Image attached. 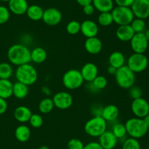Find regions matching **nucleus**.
<instances>
[{
	"label": "nucleus",
	"mask_w": 149,
	"mask_h": 149,
	"mask_svg": "<svg viewBox=\"0 0 149 149\" xmlns=\"http://www.w3.org/2000/svg\"><path fill=\"white\" fill-rule=\"evenodd\" d=\"M7 55L10 64L17 67L31 62V51L23 44H15L10 46Z\"/></svg>",
	"instance_id": "f257e3e1"
},
{
	"label": "nucleus",
	"mask_w": 149,
	"mask_h": 149,
	"mask_svg": "<svg viewBox=\"0 0 149 149\" xmlns=\"http://www.w3.org/2000/svg\"><path fill=\"white\" fill-rule=\"evenodd\" d=\"M17 81L29 86L34 84L38 79V72L34 67L30 63L17 67L15 70Z\"/></svg>",
	"instance_id": "f03ea898"
},
{
	"label": "nucleus",
	"mask_w": 149,
	"mask_h": 149,
	"mask_svg": "<svg viewBox=\"0 0 149 149\" xmlns=\"http://www.w3.org/2000/svg\"><path fill=\"white\" fill-rule=\"evenodd\" d=\"M127 134L130 137L135 139L142 138L147 134L148 127L144 121L143 118L133 117L125 122Z\"/></svg>",
	"instance_id": "7ed1b4c3"
},
{
	"label": "nucleus",
	"mask_w": 149,
	"mask_h": 149,
	"mask_svg": "<svg viewBox=\"0 0 149 149\" xmlns=\"http://www.w3.org/2000/svg\"><path fill=\"white\" fill-rule=\"evenodd\" d=\"M107 123L100 115L93 116L84 124V131L90 137H99L107 130Z\"/></svg>",
	"instance_id": "20e7f679"
},
{
	"label": "nucleus",
	"mask_w": 149,
	"mask_h": 149,
	"mask_svg": "<svg viewBox=\"0 0 149 149\" xmlns=\"http://www.w3.org/2000/svg\"><path fill=\"white\" fill-rule=\"evenodd\" d=\"M114 76L116 84L122 89H129L135 84V73L127 65L117 69Z\"/></svg>",
	"instance_id": "39448f33"
},
{
	"label": "nucleus",
	"mask_w": 149,
	"mask_h": 149,
	"mask_svg": "<svg viewBox=\"0 0 149 149\" xmlns=\"http://www.w3.org/2000/svg\"><path fill=\"white\" fill-rule=\"evenodd\" d=\"M62 82L65 88L68 90H75L81 87L84 80L80 70L71 69L64 73L62 77Z\"/></svg>",
	"instance_id": "423d86ee"
},
{
	"label": "nucleus",
	"mask_w": 149,
	"mask_h": 149,
	"mask_svg": "<svg viewBox=\"0 0 149 149\" xmlns=\"http://www.w3.org/2000/svg\"><path fill=\"white\" fill-rule=\"evenodd\" d=\"M113 23L119 26L130 25L135 18L133 13L130 7L116 6L111 10Z\"/></svg>",
	"instance_id": "0eeeda50"
},
{
	"label": "nucleus",
	"mask_w": 149,
	"mask_h": 149,
	"mask_svg": "<svg viewBox=\"0 0 149 149\" xmlns=\"http://www.w3.org/2000/svg\"><path fill=\"white\" fill-rule=\"evenodd\" d=\"M127 66L134 73L142 72L148 67V59L144 53H133L127 58Z\"/></svg>",
	"instance_id": "6e6552de"
},
{
	"label": "nucleus",
	"mask_w": 149,
	"mask_h": 149,
	"mask_svg": "<svg viewBox=\"0 0 149 149\" xmlns=\"http://www.w3.org/2000/svg\"><path fill=\"white\" fill-rule=\"evenodd\" d=\"M131 110L135 117L143 118L149 114V103L143 97L132 99L131 103Z\"/></svg>",
	"instance_id": "1a4fd4ad"
},
{
	"label": "nucleus",
	"mask_w": 149,
	"mask_h": 149,
	"mask_svg": "<svg viewBox=\"0 0 149 149\" xmlns=\"http://www.w3.org/2000/svg\"><path fill=\"white\" fill-rule=\"evenodd\" d=\"M52 99L55 108L60 110L68 109L71 108L74 102L73 96L67 91L57 92Z\"/></svg>",
	"instance_id": "9d476101"
},
{
	"label": "nucleus",
	"mask_w": 149,
	"mask_h": 149,
	"mask_svg": "<svg viewBox=\"0 0 149 149\" xmlns=\"http://www.w3.org/2000/svg\"><path fill=\"white\" fill-rule=\"evenodd\" d=\"M130 46L134 53H145L148 48L149 41L146 39L144 33H135L130 41Z\"/></svg>",
	"instance_id": "9b49d317"
},
{
	"label": "nucleus",
	"mask_w": 149,
	"mask_h": 149,
	"mask_svg": "<svg viewBox=\"0 0 149 149\" xmlns=\"http://www.w3.org/2000/svg\"><path fill=\"white\" fill-rule=\"evenodd\" d=\"M62 13L55 7H49L44 10L42 19L44 23L48 26H56L62 20Z\"/></svg>",
	"instance_id": "f8f14e48"
},
{
	"label": "nucleus",
	"mask_w": 149,
	"mask_h": 149,
	"mask_svg": "<svg viewBox=\"0 0 149 149\" xmlns=\"http://www.w3.org/2000/svg\"><path fill=\"white\" fill-rule=\"evenodd\" d=\"M130 8L135 18L145 20L149 17V0H135Z\"/></svg>",
	"instance_id": "ddd939ff"
},
{
	"label": "nucleus",
	"mask_w": 149,
	"mask_h": 149,
	"mask_svg": "<svg viewBox=\"0 0 149 149\" xmlns=\"http://www.w3.org/2000/svg\"><path fill=\"white\" fill-rule=\"evenodd\" d=\"M80 32L86 38L94 37H97L99 32L98 25L96 22L92 20H84L81 23V29Z\"/></svg>",
	"instance_id": "4468645a"
},
{
	"label": "nucleus",
	"mask_w": 149,
	"mask_h": 149,
	"mask_svg": "<svg viewBox=\"0 0 149 149\" xmlns=\"http://www.w3.org/2000/svg\"><path fill=\"white\" fill-rule=\"evenodd\" d=\"M118 140L111 131L106 130L98 137V143L103 149H113L116 146Z\"/></svg>",
	"instance_id": "2eb2a0df"
},
{
	"label": "nucleus",
	"mask_w": 149,
	"mask_h": 149,
	"mask_svg": "<svg viewBox=\"0 0 149 149\" xmlns=\"http://www.w3.org/2000/svg\"><path fill=\"white\" fill-rule=\"evenodd\" d=\"M84 81L90 83L98 75V68L94 63H86L80 70Z\"/></svg>",
	"instance_id": "dca6fc26"
},
{
	"label": "nucleus",
	"mask_w": 149,
	"mask_h": 149,
	"mask_svg": "<svg viewBox=\"0 0 149 149\" xmlns=\"http://www.w3.org/2000/svg\"><path fill=\"white\" fill-rule=\"evenodd\" d=\"M29 6L27 0H10L8 1L9 10L16 15L26 14Z\"/></svg>",
	"instance_id": "f3484780"
},
{
	"label": "nucleus",
	"mask_w": 149,
	"mask_h": 149,
	"mask_svg": "<svg viewBox=\"0 0 149 149\" xmlns=\"http://www.w3.org/2000/svg\"><path fill=\"white\" fill-rule=\"evenodd\" d=\"M84 48L88 53L96 55L103 49V42L97 37L87 38L84 42Z\"/></svg>",
	"instance_id": "a211bd4d"
},
{
	"label": "nucleus",
	"mask_w": 149,
	"mask_h": 149,
	"mask_svg": "<svg viewBox=\"0 0 149 149\" xmlns=\"http://www.w3.org/2000/svg\"><path fill=\"white\" fill-rule=\"evenodd\" d=\"M135 34V32L130 25L119 26L116 31V37L122 42H130Z\"/></svg>",
	"instance_id": "6ab92c4d"
},
{
	"label": "nucleus",
	"mask_w": 149,
	"mask_h": 149,
	"mask_svg": "<svg viewBox=\"0 0 149 149\" xmlns=\"http://www.w3.org/2000/svg\"><path fill=\"white\" fill-rule=\"evenodd\" d=\"M31 115L32 112L30 108L24 105L17 107L15 109L14 113H13L16 121H17L20 124H26L29 122Z\"/></svg>",
	"instance_id": "aec40b11"
},
{
	"label": "nucleus",
	"mask_w": 149,
	"mask_h": 149,
	"mask_svg": "<svg viewBox=\"0 0 149 149\" xmlns=\"http://www.w3.org/2000/svg\"><path fill=\"white\" fill-rule=\"evenodd\" d=\"M119 115V110L116 105L110 104L103 107L101 116L107 122H112L117 119Z\"/></svg>",
	"instance_id": "412c9836"
},
{
	"label": "nucleus",
	"mask_w": 149,
	"mask_h": 149,
	"mask_svg": "<svg viewBox=\"0 0 149 149\" xmlns=\"http://www.w3.org/2000/svg\"><path fill=\"white\" fill-rule=\"evenodd\" d=\"M125 62H126V58L125 55L120 51H113L109 56V65L115 67L116 69L123 67L124 65H125Z\"/></svg>",
	"instance_id": "4be33fe9"
},
{
	"label": "nucleus",
	"mask_w": 149,
	"mask_h": 149,
	"mask_svg": "<svg viewBox=\"0 0 149 149\" xmlns=\"http://www.w3.org/2000/svg\"><path fill=\"white\" fill-rule=\"evenodd\" d=\"M15 136L17 140H18L20 143L27 142L31 137L30 128L26 124H21L15 129Z\"/></svg>",
	"instance_id": "5701e85b"
},
{
	"label": "nucleus",
	"mask_w": 149,
	"mask_h": 149,
	"mask_svg": "<svg viewBox=\"0 0 149 149\" xmlns=\"http://www.w3.org/2000/svg\"><path fill=\"white\" fill-rule=\"evenodd\" d=\"M13 83L10 79H0V97L7 99L13 96Z\"/></svg>",
	"instance_id": "b1692460"
},
{
	"label": "nucleus",
	"mask_w": 149,
	"mask_h": 149,
	"mask_svg": "<svg viewBox=\"0 0 149 149\" xmlns=\"http://www.w3.org/2000/svg\"><path fill=\"white\" fill-rule=\"evenodd\" d=\"M95 10L100 13L111 12L114 7L113 0H93L92 2Z\"/></svg>",
	"instance_id": "393cba45"
},
{
	"label": "nucleus",
	"mask_w": 149,
	"mask_h": 149,
	"mask_svg": "<svg viewBox=\"0 0 149 149\" xmlns=\"http://www.w3.org/2000/svg\"><path fill=\"white\" fill-rule=\"evenodd\" d=\"M44 10L38 4H31L29 5L27 9L26 14L28 18L33 21H39L42 20L43 16Z\"/></svg>",
	"instance_id": "a878e982"
},
{
	"label": "nucleus",
	"mask_w": 149,
	"mask_h": 149,
	"mask_svg": "<svg viewBox=\"0 0 149 149\" xmlns=\"http://www.w3.org/2000/svg\"><path fill=\"white\" fill-rule=\"evenodd\" d=\"M29 86L20 82H15L13 83V95L18 99H25L29 94Z\"/></svg>",
	"instance_id": "bb28decb"
},
{
	"label": "nucleus",
	"mask_w": 149,
	"mask_h": 149,
	"mask_svg": "<svg viewBox=\"0 0 149 149\" xmlns=\"http://www.w3.org/2000/svg\"><path fill=\"white\" fill-rule=\"evenodd\" d=\"M47 51L41 47H36L31 51V61L36 64H42L47 59Z\"/></svg>",
	"instance_id": "cd10ccee"
},
{
	"label": "nucleus",
	"mask_w": 149,
	"mask_h": 149,
	"mask_svg": "<svg viewBox=\"0 0 149 149\" xmlns=\"http://www.w3.org/2000/svg\"><path fill=\"white\" fill-rule=\"evenodd\" d=\"M54 105L52 98L46 97L40 101L39 104V110L43 114H47L53 110Z\"/></svg>",
	"instance_id": "c85d7f7f"
},
{
	"label": "nucleus",
	"mask_w": 149,
	"mask_h": 149,
	"mask_svg": "<svg viewBox=\"0 0 149 149\" xmlns=\"http://www.w3.org/2000/svg\"><path fill=\"white\" fill-rule=\"evenodd\" d=\"M97 23H98L99 25L104 26V27L111 26L113 23L111 12L100 13L98 17H97Z\"/></svg>",
	"instance_id": "c756f323"
},
{
	"label": "nucleus",
	"mask_w": 149,
	"mask_h": 149,
	"mask_svg": "<svg viewBox=\"0 0 149 149\" xmlns=\"http://www.w3.org/2000/svg\"><path fill=\"white\" fill-rule=\"evenodd\" d=\"M112 133L115 135V137L117 138V140H121V139L125 138L127 136V130L125 125L121 123H115L112 127L111 129Z\"/></svg>",
	"instance_id": "7c9ffc66"
},
{
	"label": "nucleus",
	"mask_w": 149,
	"mask_h": 149,
	"mask_svg": "<svg viewBox=\"0 0 149 149\" xmlns=\"http://www.w3.org/2000/svg\"><path fill=\"white\" fill-rule=\"evenodd\" d=\"M13 73V67L8 62L0 63V79H10Z\"/></svg>",
	"instance_id": "2f4dec72"
},
{
	"label": "nucleus",
	"mask_w": 149,
	"mask_h": 149,
	"mask_svg": "<svg viewBox=\"0 0 149 149\" xmlns=\"http://www.w3.org/2000/svg\"><path fill=\"white\" fill-rule=\"evenodd\" d=\"M91 83L93 86V87L95 88V89L96 90V91H98L103 90V89H104L107 86L108 80L107 78L105 76L97 75L91 82Z\"/></svg>",
	"instance_id": "473e14b6"
},
{
	"label": "nucleus",
	"mask_w": 149,
	"mask_h": 149,
	"mask_svg": "<svg viewBox=\"0 0 149 149\" xmlns=\"http://www.w3.org/2000/svg\"><path fill=\"white\" fill-rule=\"evenodd\" d=\"M130 25L135 33H143L146 30V22L143 19L135 18Z\"/></svg>",
	"instance_id": "72a5a7b5"
},
{
	"label": "nucleus",
	"mask_w": 149,
	"mask_h": 149,
	"mask_svg": "<svg viewBox=\"0 0 149 149\" xmlns=\"http://www.w3.org/2000/svg\"><path fill=\"white\" fill-rule=\"evenodd\" d=\"M66 32L71 35H76L80 32L81 29V23L77 20H71L67 23L65 26Z\"/></svg>",
	"instance_id": "f704fd0d"
},
{
	"label": "nucleus",
	"mask_w": 149,
	"mask_h": 149,
	"mask_svg": "<svg viewBox=\"0 0 149 149\" xmlns=\"http://www.w3.org/2000/svg\"><path fill=\"white\" fill-rule=\"evenodd\" d=\"M122 149H141V147L138 139L129 137L124 141Z\"/></svg>",
	"instance_id": "c9c22d12"
},
{
	"label": "nucleus",
	"mask_w": 149,
	"mask_h": 149,
	"mask_svg": "<svg viewBox=\"0 0 149 149\" xmlns=\"http://www.w3.org/2000/svg\"><path fill=\"white\" fill-rule=\"evenodd\" d=\"M29 124L33 128L38 129L41 127L43 124L44 120L42 115L38 113H32L30 119H29Z\"/></svg>",
	"instance_id": "e433bc0d"
},
{
	"label": "nucleus",
	"mask_w": 149,
	"mask_h": 149,
	"mask_svg": "<svg viewBox=\"0 0 149 149\" xmlns=\"http://www.w3.org/2000/svg\"><path fill=\"white\" fill-rule=\"evenodd\" d=\"M10 18V11L8 7L0 5V25L4 24Z\"/></svg>",
	"instance_id": "4c0bfd02"
},
{
	"label": "nucleus",
	"mask_w": 149,
	"mask_h": 149,
	"mask_svg": "<svg viewBox=\"0 0 149 149\" xmlns=\"http://www.w3.org/2000/svg\"><path fill=\"white\" fill-rule=\"evenodd\" d=\"M67 146H68V149H83L84 145L79 139L72 138L68 142Z\"/></svg>",
	"instance_id": "58836bf2"
},
{
	"label": "nucleus",
	"mask_w": 149,
	"mask_h": 149,
	"mask_svg": "<svg viewBox=\"0 0 149 149\" xmlns=\"http://www.w3.org/2000/svg\"><path fill=\"white\" fill-rule=\"evenodd\" d=\"M129 94L130 96L132 98V99H138V98L142 97L143 92L141 88L139 86H133L129 89Z\"/></svg>",
	"instance_id": "ea45409f"
},
{
	"label": "nucleus",
	"mask_w": 149,
	"mask_h": 149,
	"mask_svg": "<svg viewBox=\"0 0 149 149\" xmlns=\"http://www.w3.org/2000/svg\"><path fill=\"white\" fill-rule=\"evenodd\" d=\"M135 0H113L116 6H121V7H130L133 4Z\"/></svg>",
	"instance_id": "a19ab883"
},
{
	"label": "nucleus",
	"mask_w": 149,
	"mask_h": 149,
	"mask_svg": "<svg viewBox=\"0 0 149 149\" xmlns=\"http://www.w3.org/2000/svg\"><path fill=\"white\" fill-rule=\"evenodd\" d=\"M82 8L83 13H84L86 15H92L94 14L95 11V9L93 4H87V5L86 6H84V7H82Z\"/></svg>",
	"instance_id": "79ce46f5"
},
{
	"label": "nucleus",
	"mask_w": 149,
	"mask_h": 149,
	"mask_svg": "<svg viewBox=\"0 0 149 149\" xmlns=\"http://www.w3.org/2000/svg\"><path fill=\"white\" fill-rule=\"evenodd\" d=\"M103 108V107H101L100 105H93L91 108V112L93 113V116H97V115H100V116H101Z\"/></svg>",
	"instance_id": "37998d69"
},
{
	"label": "nucleus",
	"mask_w": 149,
	"mask_h": 149,
	"mask_svg": "<svg viewBox=\"0 0 149 149\" xmlns=\"http://www.w3.org/2000/svg\"><path fill=\"white\" fill-rule=\"evenodd\" d=\"M83 149H103V148L100 146V145L99 144L98 142H90L87 144H86L84 146V148Z\"/></svg>",
	"instance_id": "c03bdc74"
},
{
	"label": "nucleus",
	"mask_w": 149,
	"mask_h": 149,
	"mask_svg": "<svg viewBox=\"0 0 149 149\" xmlns=\"http://www.w3.org/2000/svg\"><path fill=\"white\" fill-rule=\"evenodd\" d=\"M7 107L8 105H7V100L0 97V115H2L7 111Z\"/></svg>",
	"instance_id": "a18cd8bd"
},
{
	"label": "nucleus",
	"mask_w": 149,
	"mask_h": 149,
	"mask_svg": "<svg viewBox=\"0 0 149 149\" xmlns=\"http://www.w3.org/2000/svg\"><path fill=\"white\" fill-rule=\"evenodd\" d=\"M76 1L78 3V4H79L81 7H84V6L87 5V4H92V2H93V0H76Z\"/></svg>",
	"instance_id": "49530a36"
},
{
	"label": "nucleus",
	"mask_w": 149,
	"mask_h": 149,
	"mask_svg": "<svg viewBox=\"0 0 149 149\" xmlns=\"http://www.w3.org/2000/svg\"><path fill=\"white\" fill-rule=\"evenodd\" d=\"M42 92L44 93V94H45L47 96H49V95L51 94L50 89L47 86H44L42 88Z\"/></svg>",
	"instance_id": "de8ad7c7"
},
{
	"label": "nucleus",
	"mask_w": 149,
	"mask_h": 149,
	"mask_svg": "<svg viewBox=\"0 0 149 149\" xmlns=\"http://www.w3.org/2000/svg\"><path fill=\"white\" fill-rule=\"evenodd\" d=\"M116 70H117V69H116L115 67H112V66L109 65L107 68V72L109 73V74H111V75H114V74H116Z\"/></svg>",
	"instance_id": "09e8293b"
},
{
	"label": "nucleus",
	"mask_w": 149,
	"mask_h": 149,
	"mask_svg": "<svg viewBox=\"0 0 149 149\" xmlns=\"http://www.w3.org/2000/svg\"><path fill=\"white\" fill-rule=\"evenodd\" d=\"M143 120H144V121H145L146 124V125L148 126V127L149 129V114L148 115H147L145 118H143Z\"/></svg>",
	"instance_id": "8fccbe9b"
},
{
	"label": "nucleus",
	"mask_w": 149,
	"mask_h": 149,
	"mask_svg": "<svg viewBox=\"0 0 149 149\" xmlns=\"http://www.w3.org/2000/svg\"><path fill=\"white\" fill-rule=\"evenodd\" d=\"M143 33H144V35L146 36V39L149 41V29L145 30V32H144Z\"/></svg>",
	"instance_id": "3c124183"
},
{
	"label": "nucleus",
	"mask_w": 149,
	"mask_h": 149,
	"mask_svg": "<svg viewBox=\"0 0 149 149\" xmlns=\"http://www.w3.org/2000/svg\"><path fill=\"white\" fill-rule=\"evenodd\" d=\"M39 149H49V148L47 145H42L39 148Z\"/></svg>",
	"instance_id": "603ef678"
},
{
	"label": "nucleus",
	"mask_w": 149,
	"mask_h": 149,
	"mask_svg": "<svg viewBox=\"0 0 149 149\" xmlns=\"http://www.w3.org/2000/svg\"><path fill=\"white\" fill-rule=\"evenodd\" d=\"M1 1H3V2H8L10 0H0Z\"/></svg>",
	"instance_id": "864d4df0"
},
{
	"label": "nucleus",
	"mask_w": 149,
	"mask_h": 149,
	"mask_svg": "<svg viewBox=\"0 0 149 149\" xmlns=\"http://www.w3.org/2000/svg\"><path fill=\"white\" fill-rule=\"evenodd\" d=\"M143 149H149V148H143Z\"/></svg>",
	"instance_id": "5fc2aeb1"
},
{
	"label": "nucleus",
	"mask_w": 149,
	"mask_h": 149,
	"mask_svg": "<svg viewBox=\"0 0 149 149\" xmlns=\"http://www.w3.org/2000/svg\"><path fill=\"white\" fill-rule=\"evenodd\" d=\"M0 3H1V1H0Z\"/></svg>",
	"instance_id": "6e6d98bb"
}]
</instances>
